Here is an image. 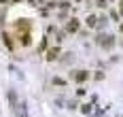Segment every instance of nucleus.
I'll return each mask as SVG.
<instances>
[{"instance_id":"1","label":"nucleus","mask_w":123,"mask_h":117,"mask_svg":"<svg viewBox=\"0 0 123 117\" xmlns=\"http://www.w3.org/2000/svg\"><path fill=\"white\" fill-rule=\"evenodd\" d=\"M76 28H79V24H76V19H72L68 24V32H76Z\"/></svg>"},{"instance_id":"2","label":"nucleus","mask_w":123,"mask_h":117,"mask_svg":"<svg viewBox=\"0 0 123 117\" xmlns=\"http://www.w3.org/2000/svg\"><path fill=\"white\" fill-rule=\"evenodd\" d=\"M74 77H76V81H85L87 75H85V72H79V75H74Z\"/></svg>"},{"instance_id":"3","label":"nucleus","mask_w":123,"mask_h":117,"mask_svg":"<svg viewBox=\"0 0 123 117\" xmlns=\"http://www.w3.org/2000/svg\"><path fill=\"white\" fill-rule=\"evenodd\" d=\"M55 55H57V49H51V51H49V60H53Z\"/></svg>"},{"instance_id":"4","label":"nucleus","mask_w":123,"mask_h":117,"mask_svg":"<svg viewBox=\"0 0 123 117\" xmlns=\"http://www.w3.org/2000/svg\"><path fill=\"white\" fill-rule=\"evenodd\" d=\"M96 21H98L96 17H89V19H87V24H89V26H96Z\"/></svg>"},{"instance_id":"5","label":"nucleus","mask_w":123,"mask_h":117,"mask_svg":"<svg viewBox=\"0 0 123 117\" xmlns=\"http://www.w3.org/2000/svg\"><path fill=\"white\" fill-rule=\"evenodd\" d=\"M121 13H123V0H121Z\"/></svg>"},{"instance_id":"6","label":"nucleus","mask_w":123,"mask_h":117,"mask_svg":"<svg viewBox=\"0 0 123 117\" xmlns=\"http://www.w3.org/2000/svg\"><path fill=\"white\" fill-rule=\"evenodd\" d=\"M121 30H123V26H121Z\"/></svg>"}]
</instances>
